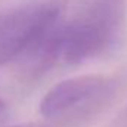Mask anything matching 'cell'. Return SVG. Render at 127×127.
I'll return each instance as SVG.
<instances>
[{"label": "cell", "instance_id": "6da1fadb", "mask_svg": "<svg viewBox=\"0 0 127 127\" xmlns=\"http://www.w3.org/2000/svg\"><path fill=\"white\" fill-rule=\"evenodd\" d=\"M114 34L115 22L111 12L97 9L69 24L58 21L24 58L34 71L58 62L80 64L102 53L111 44Z\"/></svg>", "mask_w": 127, "mask_h": 127}, {"label": "cell", "instance_id": "277c9868", "mask_svg": "<svg viewBox=\"0 0 127 127\" xmlns=\"http://www.w3.org/2000/svg\"><path fill=\"white\" fill-rule=\"evenodd\" d=\"M4 117H6V105H4V102L0 99V121H3Z\"/></svg>", "mask_w": 127, "mask_h": 127}, {"label": "cell", "instance_id": "3957f363", "mask_svg": "<svg viewBox=\"0 0 127 127\" xmlns=\"http://www.w3.org/2000/svg\"><path fill=\"white\" fill-rule=\"evenodd\" d=\"M114 90V83L103 75H78L55 84L40 102V112L49 120L80 115L93 111Z\"/></svg>", "mask_w": 127, "mask_h": 127}, {"label": "cell", "instance_id": "7a4b0ae2", "mask_svg": "<svg viewBox=\"0 0 127 127\" xmlns=\"http://www.w3.org/2000/svg\"><path fill=\"white\" fill-rule=\"evenodd\" d=\"M59 21V6L35 1L0 10V65L27 56Z\"/></svg>", "mask_w": 127, "mask_h": 127}]
</instances>
